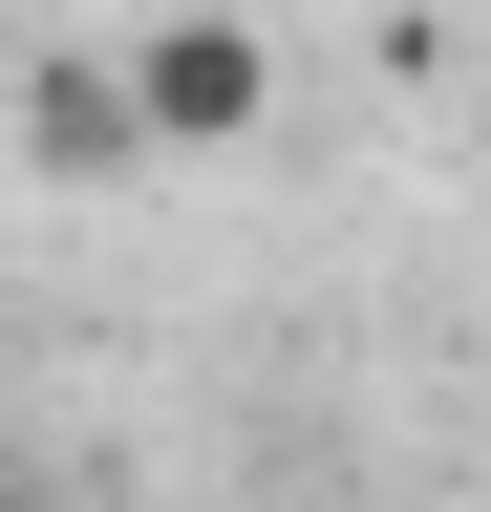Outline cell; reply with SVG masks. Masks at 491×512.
<instances>
[{
    "label": "cell",
    "instance_id": "cell-2",
    "mask_svg": "<svg viewBox=\"0 0 491 512\" xmlns=\"http://www.w3.org/2000/svg\"><path fill=\"white\" fill-rule=\"evenodd\" d=\"M22 150L65 171V192H86V171H150V128H129V64H43V86H22Z\"/></svg>",
    "mask_w": 491,
    "mask_h": 512
},
{
    "label": "cell",
    "instance_id": "cell-1",
    "mask_svg": "<svg viewBox=\"0 0 491 512\" xmlns=\"http://www.w3.org/2000/svg\"><path fill=\"white\" fill-rule=\"evenodd\" d=\"M107 64H129V128H150L171 171H214V150H257V128H278V43H257V22H214V0L129 22Z\"/></svg>",
    "mask_w": 491,
    "mask_h": 512
},
{
    "label": "cell",
    "instance_id": "cell-3",
    "mask_svg": "<svg viewBox=\"0 0 491 512\" xmlns=\"http://www.w3.org/2000/svg\"><path fill=\"white\" fill-rule=\"evenodd\" d=\"M0 512H86V491H65V470H0Z\"/></svg>",
    "mask_w": 491,
    "mask_h": 512
}]
</instances>
